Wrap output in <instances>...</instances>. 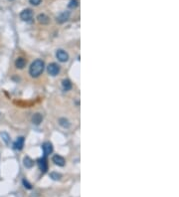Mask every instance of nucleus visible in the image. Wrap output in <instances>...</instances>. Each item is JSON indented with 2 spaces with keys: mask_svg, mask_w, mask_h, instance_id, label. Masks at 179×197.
<instances>
[{
  "mask_svg": "<svg viewBox=\"0 0 179 197\" xmlns=\"http://www.w3.org/2000/svg\"><path fill=\"white\" fill-rule=\"evenodd\" d=\"M45 68V64L41 59H37L31 64L29 69V73L31 75V77L33 78H37L40 76L41 74L43 73Z\"/></svg>",
  "mask_w": 179,
  "mask_h": 197,
  "instance_id": "f257e3e1",
  "label": "nucleus"
},
{
  "mask_svg": "<svg viewBox=\"0 0 179 197\" xmlns=\"http://www.w3.org/2000/svg\"><path fill=\"white\" fill-rule=\"evenodd\" d=\"M20 18L23 21L30 22L33 18V12H32L31 9H24L21 13H20Z\"/></svg>",
  "mask_w": 179,
  "mask_h": 197,
  "instance_id": "f03ea898",
  "label": "nucleus"
},
{
  "mask_svg": "<svg viewBox=\"0 0 179 197\" xmlns=\"http://www.w3.org/2000/svg\"><path fill=\"white\" fill-rule=\"evenodd\" d=\"M47 71L51 76H57L60 73V66L56 63H51L48 65Z\"/></svg>",
  "mask_w": 179,
  "mask_h": 197,
  "instance_id": "7ed1b4c3",
  "label": "nucleus"
},
{
  "mask_svg": "<svg viewBox=\"0 0 179 197\" xmlns=\"http://www.w3.org/2000/svg\"><path fill=\"white\" fill-rule=\"evenodd\" d=\"M56 57L60 62H63V63L69 60V54L62 49H59L58 51L56 52Z\"/></svg>",
  "mask_w": 179,
  "mask_h": 197,
  "instance_id": "20e7f679",
  "label": "nucleus"
},
{
  "mask_svg": "<svg viewBox=\"0 0 179 197\" xmlns=\"http://www.w3.org/2000/svg\"><path fill=\"white\" fill-rule=\"evenodd\" d=\"M42 149H43V152H44L45 156H47V155L51 154V153L53 152V145H52V143H49V141H46V143H43Z\"/></svg>",
  "mask_w": 179,
  "mask_h": 197,
  "instance_id": "39448f33",
  "label": "nucleus"
},
{
  "mask_svg": "<svg viewBox=\"0 0 179 197\" xmlns=\"http://www.w3.org/2000/svg\"><path fill=\"white\" fill-rule=\"evenodd\" d=\"M23 146H24V137L20 136V137H18L17 141H16L14 144H13V148H14L15 150H21L23 148Z\"/></svg>",
  "mask_w": 179,
  "mask_h": 197,
  "instance_id": "423d86ee",
  "label": "nucleus"
},
{
  "mask_svg": "<svg viewBox=\"0 0 179 197\" xmlns=\"http://www.w3.org/2000/svg\"><path fill=\"white\" fill-rule=\"evenodd\" d=\"M53 162H54L56 165L58 166H64L65 165V158H64L63 156H61V155H54L53 156Z\"/></svg>",
  "mask_w": 179,
  "mask_h": 197,
  "instance_id": "0eeeda50",
  "label": "nucleus"
},
{
  "mask_svg": "<svg viewBox=\"0 0 179 197\" xmlns=\"http://www.w3.org/2000/svg\"><path fill=\"white\" fill-rule=\"evenodd\" d=\"M38 166L43 172H45L48 168V164H47V159L46 157H42V158H39L38 159Z\"/></svg>",
  "mask_w": 179,
  "mask_h": 197,
  "instance_id": "6e6552de",
  "label": "nucleus"
},
{
  "mask_svg": "<svg viewBox=\"0 0 179 197\" xmlns=\"http://www.w3.org/2000/svg\"><path fill=\"white\" fill-rule=\"evenodd\" d=\"M69 17H70V12L69 11H65V12L61 13L58 18H57V21H58L59 23H63L65 21H67V20L69 19Z\"/></svg>",
  "mask_w": 179,
  "mask_h": 197,
  "instance_id": "1a4fd4ad",
  "label": "nucleus"
},
{
  "mask_svg": "<svg viewBox=\"0 0 179 197\" xmlns=\"http://www.w3.org/2000/svg\"><path fill=\"white\" fill-rule=\"evenodd\" d=\"M26 63H27V61L25 60L24 58H22V57H19V58H17L16 59V61H15V66H16V68H18V69H23L26 66Z\"/></svg>",
  "mask_w": 179,
  "mask_h": 197,
  "instance_id": "9d476101",
  "label": "nucleus"
},
{
  "mask_svg": "<svg viewBox=\"0 0 179 197\" xmlns=\"http://www.w3.org/2000/svg\"><path fill=\"white\" fill-rule=\"evenodd\" d=\"M23 163H24V166L27 167V168H31V167L34 165V161L30 158L29 156L24 157V159H23Z\"/></svg>",
  "mask_w": 179,
  "mask_h": 197,
  "instance_id": "9b49d317",
  "label": "nucleus"
},
{
  "mask_svg": "<svg viewBox=\"0 0 179 197\" xmlns=\"http://www.w3.org/2000/svg\"><path fill=\"white\" fill-rule=\"evenodd\" d=\"M62 87H63L64 91H70L72 89V83H71L70 80L66 79L62 82Z\"/></svg>",
  "mask_w": 179,
  "mask_h": 197,
  "instance_id": "f8f14e48",
  "label": "nucleus"
},
{
  "mask_svg": "<svg viewBox=\"0 0 179 197\" xmlns=\"http://www.w3.org/2000/svg\"><path fill=\"white\" fill-rule=\"evenodd\" d=\"M42 120H43V116H41L40 114H35L32 116V121H33V123H35V125H40V123H42Z\"/></svg>",
  "mask_w": 179,
  "mask_h": 197,
  "instance_id": "ddd939ff",
  "label": "nucleus"
},
{
  "mask_svg": "<svg viewBox=\"0 0 179 197\" xmlns=\"http://www.w3.org/2000/svg\"><path fill=\"white\" fill-rule=\"evenodd\" d=\"M37 19H38V21L40 23H42V24H47V23H49V21H50L49 17L45 14H39Z\"/></svg>",
  "mask_w": 179,
  "mask_h": 197,
  "instance_id": "4468645a",
  "label": "nucleus"
},
{
  "mask_svg": "<svg viewBox=\"0 0 179 197\" xmlns=\"http://www.w3.org/2000/svg\"><path fill=\"white\" fill-rule=\"evenodd\" d=\"M0 136H1L2 139H3L4 143H5L6 144H8L9 143H10V136H9V134H7V132H1Z\"/></svg>",
  "mask_w": 179,
  "mask_h": 197,
  "instance_id": "2eb2a0df",
  "label": "nucleus"
},
{
  "mask_svg": "<svg viewBox=\"0 0 179 197\" xmlns=\"http://www.w3.org/2000/svg\"><path fill=\"white\" fill-rule=\"evenodd\" d=\"M59 123L63 127H67V129H68V127H70V123H69V121L67 120V118H60Z\"/></svg>",
  "mask_w": 179,
  "mask_h": 197,
  "instance_id": "dca6fc26",
  "label": "nucleus"
},
{
  "mask_svg": "<svg viewBox=\"0 0 179 197\" xmlns=\"http://www.w3.org/2000/svg\"><path fill=\"white\" fill-rule=\"evenodd\" d=\"M50 176H51V178H53L54 180H59V179H61V177H62V175L58 172H52L51 174H50Z\"/></svg>",
  "mask_w": 179,
  "mask_h": 197,
  "instance_id": "f3484780",
  "label": "nucleus"
},
{
  "mask_svg": "<svg viewBox=\"0 0 179 197\" xmlns=\"http://www.w3.org/2000/svg\"><path fill=\"white\" fill-rule=\"evenodd\" d=\"M78 6V0H71L70 4H69V7L70 8H76Z\"/></svg>",
  "mask_w": 179,
  "mask_h": 197,
  "instance_id": "a211bd4d",
  "label": "nucleus"
},
{
  "mask_svg": "<svg viewBox=\"0 0 179 197\" xmlns=\"http://www.w3.org/2000/svg\"><path fill=\"white\" fill-rule=\"evenodd\" d=\"M30 1V3L32 4V5H34V6H37L39 5V4L42 2V0H29Z\"/></svg>",
  "mask_w": 179,
  "mask_h": 197,
  "instance_id": "6ab92c4d",
  "label": "nucleus"
},
{
  "mask_svg": "<svg viewBox=\"0 0 179 197\" xmlns=\"http://www.w3.org/2000/svg\"><path fill=\"white\" fill-rule=\"evenodd\" d=\"M23 184H24V186L26 187V188H28V189H31L32 188V186H31V184L27 181L26 179H23Z\"/></svg>",
  "mask_w": 179,
  "mask_h": 197,
  "instance_id": "aec40b11",
  "label": "nucleus"
}]
</instances>
